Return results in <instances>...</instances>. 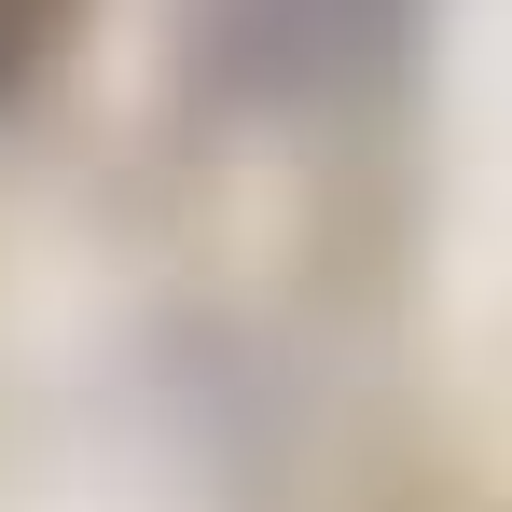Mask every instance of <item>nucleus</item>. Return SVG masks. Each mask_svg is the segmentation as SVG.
<instances>
[{
  "mask_svg": "<svg viewBox=\"0 0 512 512\" xmlns=\"http://www.w3.org/2000/svg\"><path fill=\"white\" fill-rule=\"evenodd\" d=\"M56 28H70V0H0V84H28Z\"/></svg>",
  "mask_w": 512,
  "mask_h": 512,
  "instance_id": "1",
  "label": "nucleus"
}]
</instances>
